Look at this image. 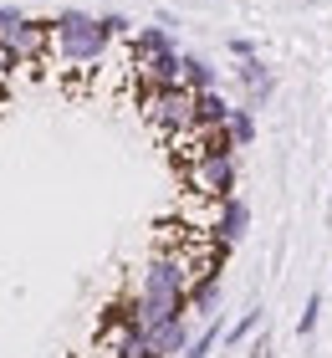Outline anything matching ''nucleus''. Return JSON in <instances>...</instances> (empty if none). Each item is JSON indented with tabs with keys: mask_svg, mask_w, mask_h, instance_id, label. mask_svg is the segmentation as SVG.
<instances>
[{
	"mask_svg": "<svg viewBox=\"0 0 332 358\" xmlns=\"http://www.w3.org/2000/svg\"><path fill=\"white\" fill-rule=\"evenodd\" d=\"M230 138H236V149H251V143H256V108H230Z\"/></svg>",
	"mask_w": 332,
	"mask_h": 358,
	"instance_id": "obj_15",
	"label": "nucleus"
},
{
	"mask_svg": "<svg viewBox=\"0 0 332 358\" xmlns=\"http://www.w3.org/2000/svg\"><path fill=\"white\" fill-rule=\"evenodd\" d=\"M52 41H57V57L66 67H92L103 62L113 31L103 26V15H87V10H62L52 21Z\"/></svg>",
	"mask_w": 332,
	"mask_h": 358,
	"instance_id": "obj_1",
	"label": "nucleus"
},
{
	"mask_svg": "<svg viewBox=\"0 0 332 358\" xmlns=\"http://www.w3.org/2000/svg\"><path fill=\"white\" fill-rule=\"evenodd\" d=\"M0 41H6L10 46V57L15 62H21V67H31V62H41L46 52H52V21H36V15H21V21H15L10 31H6V36H0Z\"/></svg>",
	"mask_w": 332,
	"mask_h": 358,
	"instance_id": "obj_5",
	"label": "nucleus"
},
{
	"mask_svg": "<svg viewBox=\"0 0 332 358\" xmlns=\"http://www.w3.org/2000/svg\"><path fill=\"white\" fill-rule=\"evenodd\" d=\"M133 72H138V87H185V52H159V57H138L133 62Z\"/></svg>",
	"mask_w": 332,
	"mask_h": 358,
	"instance_id": "obj_6",
	"label": "nucleus"
},
{
	"mask_svg": "<svg viewBox=\"0 0 332 358\" xmlns=\"http://www.w3.org/2000/svg\"><path fill=\"white\" fill-rule=\"evenodd\" d=\"M261 328V307H245L236 328H225V348H240V343H251V333Z\"/></svg>",
	"mask_w": 332,
	"mask_h": 358,
	"instance_id": "obj_16",
	"label": "nucleus"
},
{
	"mask_svg": "<svg viewBox=\"0 0 332 358\" xmlns=\"http://www.w3.org/2000/svg\"><path fill=\"white\" fill-rule=\"evenodd\" d=\"M159 52H174L169 26H143V31H133V62H138V57H159Z\"/></svg>",
	"mask_w": 332,
	"mask_h": 358,
	"instance_id": "obj_13",
	"label": "nucleus"
},
{
	"mask_svg": "<svg viewBox=\"0 0 332 358\" xmlns=\"http://www.w3.org/2000/svg\"><path fill=\"white\" fill-rule=\"evenodd\" d=\"M230 57H236V62L240 57H256V41L251 36H230Z\"/></svg>",
	"mask_w": 332,
	"mask_h": 358,
	"instance_id": "obj_19",
	"label": "nucleus"
},
{
	"mask_svg": "<svg viewBox=\"0 0 332 358\" xmlns=\"http://www.w3.org/2000/svg\"><path fill=\"white\" fill-rule=\"evenodd\" d=\"M15 67H21V62L10 57V46H6V41H0V83H6V77H10Z\"/></svg>",
	"mask_w": 332,
	"mask_h": 358,
	"instance_id": "obj_20",
	"label": "nucleus"
},
{
	"mask_svg": "<svg viewBox=\"0 0 332 358\" xmlns=\"http://www.w3.org/2000/svg\"><path fill=\"white\" fill-rule=\"evenodd\" d=\"M189 317H215V307H220V266H205V271H199L194 276V282H189Z\"/></svg>",
	"mask_w": 332,
	"mask_h": 358,
	"instance_id": "obj_9",
	"label": "nucleus"
},
{
	"mask_svg": "<svg viewBox=\"0 0 332 358\" xmlns=\"http://www.w3.org/2000/svg\"><path fill=\"white\" fill-rule=\"evenodd\" d=\"M138 113H143V123L159 128L164 138L194 134V92L189 87H148L138 97Z\"/></svg>",
	"mask_w": 332,
	"mask_h": 358,
	"instance_id": "obj_3",
	"label": "nucleus"
},
{
	"mask_svg": "<svg viewBox=\"0 0 332 358\" xmlns=\"http://www.w3.org/2000/svg\"><path fill=\"white\" fill-rule=\"evenodd\" d=\"M230 123V103L220 87L210 92H194V134H205V128H225Z\"/></svg>",
	"mask_w": 332,
	"mask_h": 358,
	"instance_id": "obj_11",
	"label": "nucleus"
},
{
	"mask_svg": "<svg viewBox=\"0 0 332 358\" xmlns=\"http://www.w3.org/2000/svg\"><path fill=\"white\" fill-rule=\"evenodd\" d=\"M103 26L113 31V36H133V21H128L123 10H108V15H103Z\"/></svg>",
	"mask_w": 332,
	"mask_h": 358,
	"instance_id": "obj_18",
	"label": "nucleus"
},
{
	"mask_svg": "<svg viewBox=\"0 0 332 358\" xmlns=\"http://www.w3.org/2000/svg\"><path fill=\"white\" fill-rule=\"evenodd\" d=\"M236 83L245 87V108L261 113L266 103H271V92H276V72L266 67L261 57H240V62H236Z\"/></svg>",
	"mask_w": 332,
	"mask_h": 358,
	"instance_id": "obj_8",
	"label": "nucleus"
},
{
	"mask_svg": "<svg viewBox=\"0 0 332 358\" xmlns=\"http://www.w3.org/2000/svg\"><path fill=\"white\" fill-rule=\"evenodd\" d=\"M148 343H154L159 358H179V353L189 348V313H185V317L159 322V328H148Z\"/></svg>",
	"mask_w": 332,
	"mask_h": 358,
	"instance_id": "obj_10",
	"label": "nucleus"
},
{
	"mask_svg": "<svg viewBox=\"0 0 332 358\" xmlns=\"http://www.w3.org/2000/svg\"><path fill=\"white\" fill-rule=\"evenodd\" d=\"M251 358H271V338H266V333H261L256 343H251Z\"/></svg>",
	"mask_w": 332,
	"mask_h": 358,
	"instance_id": "obj_22",
	"label": "nucleus"
},
{
	"mask_svg": "<svg viewBox=\"0 0 332 358\" xmlns=\"http://www.w3.org/2000/svg\"><path fill=\"white\" fill-rule=\"evenodd\" d=\"M215 343H225V328H220V317H210L205 328H199V333L189 338V348L179 353V358H210V353H215Z\"/></svg>",
	"mask_w": 332,
	"mask_h": 358,
	"instance_id": "obj_14",
	"label": "nucleus"
},
{
	"mask_svg": "<svg viewBox=\"0 0 332 358\" xmlns=\"http://www.w3.org/2000/svg\"><path fill=\"white\" fill-rule=\"evenodd\" d=\"M317 322H322V297L312 292L307 307H302V317H296V338H312V333H317Z\"/></svg>",
	"mask_w": 332,
	"mask_h": 358,
	"instance_id": "obj_17",
	"label": "nucleus"
},
{
	"mask_svg": "<svg viewBox=\"0 0 332 358\" xmlns=\"http://www.w3.org/2000/svg\"><path fill=\"white\" fill-rule=\"evenodd\" d=\"M245 231H251V205L240 200V194H230V200H220V210H215V225H210V241H220V246L236 251Z\"/></svg>",
	"mask_w": 332,
	"mask_h": 358,
	"instance_id": "obj_7",
	"label": "nucleus"
},
{
	"mask_svg": "<svg viewBox=\"0 0 332 358\" xmlns=\"http://www.w3.org/2000/svg\"><path fill=\"white\" fill-rule=\"evenodd\" d=\"M199 276V266L189 262L185 251H159V256H148V266L138 271V297L143 302H179V307H189V282Z\"/></svg>",
	"mask_w": 332,
	"mask_h": 358,
	"instance_id": "obj_2",
	"label": "nucleus"
},
{
	"mask_svg": "<svg viewBox=\"0 0 332 358\" xmlns=\"http://www.w3.org/2000/svg\"><path fill=\"white\" fill-rule=\"evenodd\" d=\"M21 21V10H10V6H0V36H6V31Z\"/></svg>",
	"mask_w": 332,
	"mask_h": 358,
	"instance_id": "obj_21",
	"label": "nucleus"
},
{
	"mask_svg": "<svg viewBox=\"0 0 332 358\" xmlns=\"http://www.w3.org/2000/svg\"><path fill=\"white\" fill-rule=\"evenodd\" d=\"M236 179H240L236 149H225V154H199L194 164H189V189L205 194V200H215V205L236 194Z\"/></svg>",
	"mask_w": 332,
	"mask_h": 358,
	"instance_id": "obj_4",
	"label": "nucleus"
},
{
	"mask_svg": "<svg viewBox=\"0 0 332 358\" xmlns=\"http://www.w3.org/2000/svg\"><path fill=\"white\" fill-rule=\"evenodd\" d=\"M185 87H189V92L220 87V67H215V62H205L199 52H185Z\"/></svg>",
	"mask_w": 332,
	"mask_h": 358,
	"instance_id": "obj_12",
	"label": "nucleus"
}]
</instances>
